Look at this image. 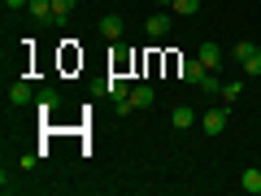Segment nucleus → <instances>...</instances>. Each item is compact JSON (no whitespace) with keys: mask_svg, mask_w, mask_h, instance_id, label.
<instances>
[{"mask_svg":"<svg viewBox=\"0 0 261 196\" xmlns=\"http://www.w3.org/2000/svg\"><path fill=\"white\" fill-rule=\"evenodd\" d=\"M31 101H35L31 83H13V87H9V105H31Z\"/></svg>","mask_w":261,"mask_h":196,"instance_id":"ddd939ff","label":"nucleus"},{"mask_svg":"<svg viewBox=\"0 0 261 196\" xmlns=\"http://www.w3.org/2000/svg\"><path fill=\"white\" fill-rule=\"evenodd\" d=\"M27 13H31V18H39V22H57L53 0H31V5H27Z\"/></svg>","mask_w":261,"mask_h":196,"instance_id":"6e6552de","label":"nucleus"},{"mask_svg":"<svg viewBox=\"0 0 261 196\" xmlns=\"http://www.w3.org/2000/svg\"><path fill=\"white\" fill-rule=\"evenodd\" d=\"M196 57L205 61V70H222V48H218V44H200Z\"/></svg>","mask_w":261,"mask_h":196,"instance_id":"7ed1b4c3","label":"nucleus"},{"mask_svg":"<svg viewBox=\"0 0 261 196\" xmlns=\"http://www.w3.org/2000/svg\"><path fill=\"white\" fill-rule=\"evenodd\" d=\"M240 187H244L248 196H261V170H257V166H248V170L240 175Z\"/></svg>","mask_w":261,"mask_h":196,"instance_id":"0eeeda50","label":"nucleus"},{"mask_svg":"<svg viewBox=\"0 0 261 196\" xmlns=\"http://www.w3.org/2000/svg\"><path fill=\"white\" fill-rule=\"evenodd\" d=\"M105 92H109L113 101H126V96H130V83H126L122 75H113V79H105Z\"/></svg>","mask_w":261,"mask_h":196,"instance_id":"1a4fd4ad","label":"nucleus"},{"mask_svg":"<svg viewBox=\"0 0 261 196\" xmlns=\"http://www.w3.org/2000/svg\"><path fill=\"white\" fill-rule=\"evenodd\" d=\"M74 5L79 0H53V13H57V22H65L70 13H74Z\"/></svg>","mask_w":261,"mask_h":196,"instance_id":"dca6fc26","label":"nucleus"},{"mask_svg":"<svg viewBox=\"0 0 261 196\" xmlns=\"http://www.w3.org/2000/svg\"><path fill=\"white\" fill-rule=\"evenodd\" d=\"M157 5H161V9H166V5H174V0H157Z\"/></svg>","mask_w":261,"mask_h":196,"instance_id":"6ab92c4d","label":"nucleus"},{"mask_svg":"<svg viewBox=\"0 0 261 196\" xmlns=\"http://www.w3.org/2000/svg\"><path fill=\"white\" fill-rule=\"evenodd\" d=\"M170 27H174V22H170V13H152V18H148V35H152V39H166Z\"/></svg>","mask_w":261,"mask_h":196,"instance_id":"423d86ee","label":"nucleus"},{"mask_svg":"<svg viewBox=\"0 0 261 196\" xmlns=\"http://www.w3.org/2000/svg\"><path fill=\"white\" fill-rule=\"evenodd\" d=\"M235 61L252 65V61H257V44H252V39H240V44H235Z\"/></svg>","mask_w":261,"mask_h":196,"instance_id":"f8f14e48","label":"nucleus"},{"mask_svg":"<svg viewBox=\"0 0 261 196\" xmlns=\"http://www.w3.org/2000/svg\"><path fill=\"white\" fill-rule=\"evenodd\" d=\"M122 27H126V22H122L118 13H109V18H100V35H105V39H122Z\"/></svg>","mask_w":261,"mask_h":196,"instance_id":"9d476101","label":"nucleus"},{"mask_svg":"<svg viewBox=\"0 0 261 196\" xmlns=\"http://www.w3.org/2000/svg\"><path fill=\"white\" fill-rule=\"evenodd\" d=\"M170 122H174V131H187V127H196V109H187V105H178V109L170 113Z\"/></svg>","mask_w":261,"mask_h":196,"instance_id":"9b49d317","label":"nucleus"},{"mask_svg":"<svg viewBox=\"0 0 261 196\" xmlns=\"http://www.w3.org/2000/svg\"><path fill=\"white\" fill-rule=\"evenodd\" d=\"M170 9H174V13H183V18H192V13H200V0H174Z\"/></svg>","mask_w":261,"mask_h":196,"instance_id":"2eb2a0df","label":"nucleus"},{"mask_svg":"<svg viewBox=\"0 0 261 196\" xmlns=\"http://www.w3.org/2000/svg\"><path fill=\"white\" fill-rule=\"evenodd\" d=\"M240 92H244V87L235 83V79H231V83H222V101H226V105H231V101H240Z\"/></svg>","mask_w":261,"mask_h":196,"instance_id":"f3484780","label":"nucleus"},{"mask_svg":"<svg viewBox=\"0 0 261 196\" xmlns=\"http://www.w3.org/2000/svg\"><path fill=\"white\" fill-rule=\"evenodd\" d=\"M257 61H261V44H257Z\"/></svg>","mask_w":261,"mask_h":196,"instance_id":"aec40b11","label":"nucleus"},{"mask_svg":"<svg viewBox=\"0 0 261 196\" xmlns=\"http://www.w3.org/2000/svg\"><path fill=\"white\" fill-rule=\"evenodd\" d=\"M178 75H183V83H196V87H200V79H205L209 70H205L200 57H183V61H178Z\"/></svg>","mask_w":261,"mask_h":196,"instance_id":"f257e3e1","label":"nucleus"},{"mask_svg":"<svg viewBox=\"0 0 261 196\" xmlns=\"http://www.w3.org/2000/svg\"><path fill=\"white\" fill-rule=\"evenodd\" d=\"M200 92H209V96H222V75H218V70H209V75L200 79Z\"/></svg>","mask_w":261,"mask_h":196,"instance_id":"4468645a","label":"nucleus"},{"mask_svg":"<svg viewBox=\"0 0 261 196\" xmlns=\"http://www.w3.org/2000/svg\"><path fill=\"white\" fill-rule=\"evenodd\" d=\"M35 109H39V113H53V109H61V92H57V87H44V92L35 96Z\"/></svg>","mask_w":261,"mask_h":196,"instance_id":"20e7f679","label":"nucleus"},{"mask_svg":"<svg viewBox=\"0 0 261 196\" xmlns=\"http://www.w3.org/2000/svg\"><path fill=\"white\" fill-rule=\"evenodd\" d=\"M200 127H205V135H222L226 131V109H209L205 118H200Z\"/></svg>","mask_w":261,"mask_h":196,"instance_id":"f03ea898","label":"nucleus"},{"mask_svg":"<svg viewBox=\"0 0 261 196\" xmlns=\"http://www.w3.org/2000/svg\"><path fill=\"white\" fill-rule=\"evenodd\" d=\"M152 101H157V92H152L148 83H135V87H130V105H135V109H148Z\"/></svg>","mask_w":261,"mask_h":196,"instance_id":"39448f33","label":"nucleus"},{"mask_svg":"<svg viewBox=\"0 0 261 196\" xmlns=\"http://www.w3.org/2000/svg\"><path fill=\"white\" fill-rule=\"evenodd\" d=\"M5 5H9V9H27L31 0H5Z\"/></svg>","mask_w":261,"mask_h":196,"instance_id":"a211bd4d","label":"nucleus"}]
</instances>
